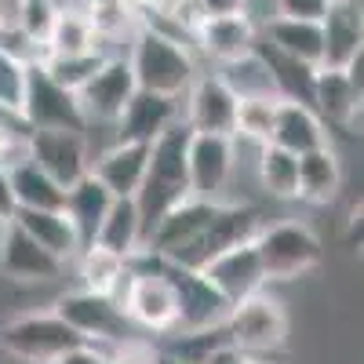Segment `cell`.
I'll return each mask as SVG.
<instances>
[{
  "label": "cell",
  "instance_id": "cell-1",
  "mask_svg": "<svg viewBox=\"0 0 364 364\" xmlns=\"http://www.w3.org/2000/svg\"><path fill=\"white\" fill-rule=\"evenodd\" d=\"M128 66L142 91H157V95H171V99H182V91L200 73L197 55L186 41L142 22L128 37Z\"/></svg>",
  "mask_w": 364,
  "mask_h": 364
},
{
  "label": "cell",
  "instance_id": "cell-2",
  "mask_svg": "<svg viewBox=\"0 0 364 364\" xmlns=\"http://www.w3.org/2000/svg\"><path fill=\"white\" fill-rule=\"evenodd\" d=\"M255 248H259V259L266 269V284L302 281L314 269H321L328 259L321 233L302 219L262 223V230L255 233Z\"/></svg>",
  "mask_w": 364,
  "mask_h": 364
},
{
  "label": "cell",
  "instance_id": "cell-3",
  "mask_svg": "<svg viewBox=\"0 0 364 364\" xmlns=\"http://www.w3.org/2000/svg\"><path fill=\"white\" fill-rule=\"evenodd\" d=\"M223 336L226 343H233L237 350L259 357H273V353H284L288 339H291V317L284 299L269 295L266 288L240 299L230 306L226 321H223Z\"/></svg>",
  "mask_w": 364,
  "mask_h": 364
},
{
  "label": "cell",
  "instance_id": "cell-4",
  "mask_svg": "<svg viewBox=\"0 0 364 364\" xmlns=\"http://www.w3.org/2000/svg\"><path fill=\"white\" fill-rule=\"evenodd\" d=\"M80 343L84 339L51 306L15 314L0 324V353L18 364H51L58 353H66Z\"/></svg>",
  "mask_w": 364,
  "mask_h": 364
},
{
  "label": "cell",
  "instance_id": "cell-5",
  "mask_svg": "<svg viewBox=\"0 0 364 364\" xmlns=\"http://www.w3.org/2000/svg\"><path fill=\"white\" fill-rule=\"evenodd\" d=\"M240 164V142L233 135H211V132H190L186 142V182L190 197L208 200H233L230 186Z\"/></svg>",
  "mask_w": 364,
  "mask_h": 364
},
{
  "label": "cell",
  "instance_id": "cell-6",
  "mask_svg": "<svg viewBox=\"0 0 364 364\" xmlns=\"http://www.w3.org/2000/svg\"><path fill=\"white\" fill-rule=\"evenodd\" d=\"M135 91H139V84H135V73L128 66V55L124 51L106 55L102 66L77 87V106H80L84 124L109 132Z\"/></svg>",
  "mask_w": 364,
  "mask_h": 364
},
{
  "label": "cell",
  "instance_id": "cell-7",
  "mask_svg": "<svg viewBox=\"0 0 364 364\" xmlns=\"http://www.w3.org/2000/svg\"><path fill=\"white\" fill-rule=\"evenodd\" d=\"M120 310H124L135 331L168 336L178 321V295L171 277L164 273V262L157 269H132V281L120 295Z\"/></svg>",
  "mask_w": 364,
  "mask_h": 364
},
{
  "label": "cell",
  "instance_id": "cell-8",
  "mask_svg": "<svg viewBox=\"0 0 364 364\" xmlns=\"http://www.w3.org/2000/svg\"><path fill=\"white\" fill-rule=\"evenodd\" d=\"M51 310L63 317L84 343H120L132 336V321L117 306L109 295L87 291V288H70L51 299Z\"/></svg>",
  "mask_w": 364,
  "mask_h": 364
},
{
  "label": "cell",
  "instance_id": "cell-9",
  "mask_svg": "<svg viewBox=\"0 0 364 364\" xmlns=\"http://www.w3.org/2000/svg\"><path fill=\"white\" fill-rule=\"evenodd\" d=\"M262 211L245 204V200H223L219 211H215V219H211L204 226V233L193 240V245H186L178 255H171L168 262L171 266H186V269H200L211 255H219L233 245H240V240H255V233L262 230Z\"/></svg>",
  "mask_w": 364,
  "mask_h": 364
},
{
  "label": "cell",
  "instance_id": "cell-10",
  "mask_svg": "<svg viewBox=\"0 0 364 364\" xmlns=\"http://www.w3.org/2000/svg\"><path fill=\"white\" fill-rule=\"evenodd\" d=\"M66 277V262L44 252L18 223H0V281L15 288H51Z\"/></svg>",
  "mask_w": 364,
  "mask_h": 364
},
{
  "label": "cell",
  "instance_id": "cell-11",
  "mask_svg": "<svg viewBox=\"0 0 364 364\" xmlns=\"http://www.w3.org/2000/svg\"><path fill=\"white\" fill-rule=\"evenodd\" d=\"M22 124L29 132H48V128H63V132H87L77 95L66 87H58L41 66H29L26 80V102H22Z\"/></svg>",
  "mask_w": 364,
  "mask_h": 364
},
{
  "label": "cell",
  "instance_id": "cell-12",
  "mask_svg": "<svg viewBox=\"0 0 364 364\" xmlns=\"http://www.w3.org/2000/svg\"><path fill=\"white\" fill-rule=\"evenodd\" d=\"M233 117H237V95L219 73H197L178 99V120L190 132L233 135Z\"/></svg>",
  "mask_w": 364,
  "mask_h": 364
},
{
  "label": "cell",
  "instance_id": "cell-13",
  "mask_svg": "<svg viewBox=\"0 0 364 364\" xmlns=\"http://www.w3.org/2000/svg\"><path fill=\"white\" fill-rule=\"evenodd\" d=\"M197 273L230 302V306L240 302V299H248V295H255V291H262V288H269L255 240H240V245L211 255Z\"/></svg>",
  "mask_w": 364,
  "mask_h": 364
},
{
  "label": "cell",
  "instance_id": "cell-14",
  "mask_svg": "<svg viewBox=\"0 0 364 364\" xmlns=\"http://www.w3.org/2000/svg\"><path fill=\"white\" fill-rule=\"evenodd\" d=\"M310 106L331 132H346L360 135V106H364V91L350 80L346 70L339 66H317L314 84H310Z\"/></svg>",
  "mask_w": 364,
  "mask_h": 364
},
{
  "label": "cell",
  "instance_id": "cell-15",
  "mask_svg": "<svg viewBox=\"0 0 364 364\" xmlns=\"http://www.w3.org/2000/svg\"><path fill=\"white\" fill-rule=\"evenodd\" d=\"M164 273L171 277L175 295H178V321L171 331H215V328H223V321L230 314V302L197 269L164 262Z\"/></svg>",
  "mask_w": 364,
  "mask_h": 364
},
{
  "label": "cell",
  "instance_id": "cell-16",
  "mask_svg": "<svg viewBox=\"0 0 364 364\" xmlns=\"http://www.w3.org/2000/svg\"><path fill=\"white\" fill-rule=\"evenodd\" d=\"M29 149H33V161L66 190L91 171V154H95L87 132H63V128L29 132Z\"/></svg>",
  "mask_w": 364,
  "mask_h": 364
},
{
  "label": "cell",
  "instance_id": "cell-17",
  "mask_svg": "<svg viewBox=\"0 0 364 364\" xmlns=\"http://www.w3.org/2000/svg\"><path fill=\"white\" fill-rule=\"evenodd\" d=\"M190 48H197L215 66L233 63V58H240V55H248V51L259 48V22L248 11L197 18L193 29H190Z\"/></svg>",
  "mask_w": 364,
  "mask_h": 364
},
{
  "label": "cell",
  "instance_id": "cell-18",
  "mask_svg": "<svg viewBox=\"0 0 364 364\" xmlns=\"http://www.w3.org/2000/svg\"><path fill=\"white\" fill-rule=\"evenodd\" d=\"M149 168V142L135 139H109L102 149L91 154V175H95L113 197H135Z\"/></svg>",
  "mask_w": 364,
  "mask_h": 364
},
{
  "label": "cell",
  "instance_id": "cell-19",
  "mask_svg": "<svg viewBox=\"0 0 364 364\" xmlns=\"http://www.w3.org/2000/svg\"><path fill=\"white\" fill-rule=\"evenodd\" d=\"M259 44H266L269 51H277L284 58L317 70L324 63V37H321V22L314 18H284L273 15L259 26Z\"/></svg>",
  "mask_w": 364,
  "mask_h": 364
},
{
  "label": "cell",
  "instance_id": "cell-20",
  "mask_svg": "<svg viewBox=\"0 0 364 364\" xmlns=\"http://www.w3.org/2000/svg\"><path fill=\"white\" fill-rule=\"evenodd\" d=\"M178 120V99L157 95V91H135L128 99L124 113L109 128V139H135V142H154L161 132H168Z\"/></svg>",
  "mask_w": 364,
  "mask_h": 364
},
{
  "label": "cell",
  "instance_id": "cell-21",
  "mask_svg": "<svg viewBox=\"0 0 364 364\" xmlns=\"http://www.w3.org/2000/svg\"><path fill=\"white\" fill-rule=\"evenodd\" d=\"M343 182H346V168L336 142L299 154V200L302 204H314V208L336 204L343 197Z\"/></svg>",
  "mask_w": 364,
  "mask_h": 364
},
{
  "label": "cell",
  "instance_id": "cell-22",
  "mask_svg": "<svg viewBox=\"0 0 364 364\" xmlns=\"http://www.w3.org/2000/svg\"><path fill=\"white\" fill-rule=\"evenodd\" d=\"M269 142H277L291 154H306V149L328 146L331 142V128L317 117V109L310 102H299L281 95L277 99V117H273V135Z\"/></svg>",
  "mask_w": 364,
  "mask_h": 364
},
{
  "label": "cell",
  "instance_id": "cell-23",
  "mask_svg": "<svg viewBox=\"0 0 364 364\" xmlns=\"http://www.w3.org/2000/svg\"><path fill=\"white\" fill-rule=\"evenodd\" d=\"M321 37H324V63L321 66H346L364 51V11L346 4V0H331L324 18H321Z\"/></svg>",
  "mask_w": 364,
  "mask_h": 364
},
{
  "label": "cell",
  "instance_id": "cell-24",
  "mask_svg": "<svg viewBox=\"0 0 364 364\" xmlns=\"http://www.w3.org/2000/svg\"><path fill=\"white\" fill-rule=\"evenodd\" d=\"M11 223H18L44 252H51L58 262H66V266H70V262L77 259V252L84 248L77 226L70 223V215H66L63 208H48V211H44V208H37V211L18 208Z\"/></svg>",
  "mask_w": 364,
  "mask_h": 364
},
{
  "label": "cell",
  "instance_id": "cell-25",
  "mask_svg": "<svg viewBox=\"0 0 364 364\" xmlns=\"http://www.w3.org/2000/svg\"><path fill=\"white\" fill-rule=\"evenodd\" d=\"M77 277H80V288L87 291H99V295H109L117 306H120V295H124L128 281H132V266L124 255H117L102 245H84L77 252Z\"/></svg>",
  "mask_w": 364,
  "mask_h": 364
},
{
  "label": "cell",
  "instance_id": "cell-26",
  "mask_svg": "<svg viewBox=\"0 0 364 364\" xmlns=\"http://www.w3.org/2000/svg\"><path fill=\"white\" fill-rule=\"evenodd\" d=\"M255 182L269 200H299V154L277 142L255 146Z\"/></svg>",
  "mask_w": 364,
  "mask_h": 364
},
{
  "label": "cell",
  "instance_id": "cell-27",
  "mask_svg": "<svg viewBox=\"0 0 364 364\" xmlns=\"http://www.w3.org/2000/svg\"><path fill=\"white\" fill-rule=\"evenodd\" d=\"M84 51H109V48L99 41L87 11L58 0V11H55V18L48 26V37H44V55H84Z\"/></svg>",
  "mask_w": 364,
  "mask_h": 364
},
{
  "label": "cell",
  "instance_id": "cell-28",
  "mask_svg": "<svg viewBox=\"0 0 364 364\" xmlns=\"http://www.w3.org/2000/svg\"><path fill=\"white\" fill-rule=\"evenodd\" d=\"M215 73L226 80V87L233 91L237 99H281V84L277 73H273L269 58L255 48L248 55L233 58V63L215 66Z\"/></svg>",
  "mask_w": 364,
  "mask_h": 364
},
{
  "label": "cell",
  "instance_id": "cell-29",
  "mask_svg": "<svg viewBox=\"0 0 364 364\" xmlns=\"http://www.w3.org/2000/svg\"><path fill=\"white\" fill-rule=\"evenodd\" d=\"M95 245L124 255V259H132L142 248V211H139L135 197H113L109 211L95 230Z\"/></svg>",
  "mask_w": 364,
  "mask_h": 364
},
{
  "label": "cell",
  "instance_id": "cell-30",
  "mask_svg": "<svg viewBox=\"0 0 364 364\" xmlns=\"http://www.w3.org/2000/svg\"><path fill=\"white\" fill-rule=\"evenodd\" d=\"M109 204H113V193H109L91 171L66 190V204H63V211L70 215V223L77 226L80 245H91V240H95V230H99L102 215L109 211Z\"/></svg>",
  "mask_w": 364,
  "mask_h": 364
},
{
  "label": "cell",
  "instance_id": "cell-31",
  "mask_svg": "<svg viewBox=\"0 0 364 364\" xmlns=\"http://www.w3.org/2000/svg\"><path fill=\"white\" fill-rule=\"evenodd\" d=\"M11 190H15V204L18 208H63L66 204V186H58V182L37 164V161H26L11 171Z\"/></svg>",
  "mask_w": 364,
  "mask_h": 364
},
{
  "label": "cell",
  "instance_id": "cell-32",
  "mask_svg": "<svg viewBox=\"0 0 364 364\" xmlns=\"http://www.w3.org/2000/svg\"><path fill=\"white\" fill-rule=\"evenodd\" d=\"M273 117H277V99H237V117H233V139L262 146L273 135Z\"/></svg>",
  "mask_w": 364,
  "mask_h": 364
},
{
  "label": "cell",
  "instance_id": "cell-33",
  "mask_svg": "<svg viewBox=\"0 0 364 364\" xmlns=\"http://www.w3.org/2000/svg\"><path fill=\"white\" fill-rule=\"evenodd\" d=\"M106 55H113V51H84V55H44L41 58V70L58 84V87H66V91H73L77 95V87L95 73L99 66H102V58Z\"/></svg>",
  "mask_w": 364,
  "mask_h": 364
},
{
  "label": "cell",
  "instance_id": "cell-34",
  "mask_svg": "<svg viewBox=\"0 0 364 364\" xmlns=\"http://www.w3.org/2000/svg\"><path fill=\"white\" fill-rule=\"evenodd\" d=\"M26 80H29V66L0 51V117H15V120H22Z\"/></svg>",
  "mask_w": 364,
  "mask_h": 364
},
{
  "label": "cell",
  "instance_id": "cell-35",
  "mask_svg": "<svg viewBox=\"0 0 364 364\" xmlns=\"http://www.w3.org/2000/svg\"><path fill=\"white\" fill-rule=\"evenodd\" d=\"M0 51L18 58V63H26V66H37L44 58V41L29 37L18 22L15 26H0Z\"/></svg>",
  "mask_w": 364,
  "mask_h": 364
},
{
  "label": "cell",
  "instance_id": "cell-36",
  "mask_svg": "<svg viewBox=\"0 0 364 364\" xmlns=\"http://www.w3.org/2000/svg\"><path fill=\"white\" fill-rule=\"evenodd\" d=\"M106 357H109V364H157L161 346H154V339L132 331V336H124L120 343H109Z\"/></svg>",
  "mask_w": 364,
  "mask_h": 364
},
{
  "label": "cell",
  "instance_id": "cell-37",
  "mask_svg": "<svg viewBox=\"0 0 364 364\" xmlns=\"http://www.w3.org/2000/svg\"><path fill=\"white\" fill-rule=\"evenodd\" d=\"M55 11H58V0H26V4H22V15H18V26L26 29L29 37L44 41V37H48V26H51V18H55Z\"/></svg>",
  "mask_w": 364,
  "mask_h": 364
},
{
  "label": "cell",
  "instance_id": "cell-38",
  "mask_svg": "<svg viewBox=\"0 0 364 364\" xmlns=\"http://www.w3.org/2000/svg\"><path fill=\"white\" fill-rule=\"evenodd\" d=\"M331 0H269L273 15H284V18H314L321 22L328 11Z\"/></svg>",
  "mask_w": 364,
  "mask_h": 364
},
{
  "label": "cell",
  "instance_id": "cell-39",
  "mask_svg": "<svg viewBox=\"0 0 364 364\" xmlns=\"http://www.w3.org/2000/svg\"><path fill=\"white\" fill-rule=\"evenodd\" d=\"M106 350H109V343H80L66 353H58L51 364H109Z\"/></svg>",
  "mask_w": 364,
  "mask_h": 364
},
{
  "label": "cell",
  "instance_id": "cell-40",
  "mask_svg": "<svg viewBox=\"0 0 364 364\" xmlns=\"http://www.w3.org/2000/svg\"><path fill=\"white\" fill-rule=\"evenodd\" d=\"M197 364H255V357L252 353H245V350H237L233 343H215V346H211Z\"/></svg>",
  "mask_w": 364,
  "mask_h": 364
},
{
  "label": "cell",
  "instance_id": "cell-41",
  "mask_svg": "<svg viewBox=\"0 0 364 364\" xmlns=\"http://www.w3.org/2000/svg\"><path fill=\"white\" fill-rule=\"evenodd\" d=\"M197 18H215V15H233L245 11V0H190Z\"/></svg>",
  "mask_w": 364,
  "mask_h": 364
},
{
  "label": "cell",
  "instance_id": "cell-42",
  "mask_svg": "<svg viewBox=\"0 0 364 364\" xmlns=\"http://www.w3.org/2000/svg\"><path fill=\"white\" fill-rule=\"evenodd\" d=\"M15 190H11V171L8 168H0V223H11L15 219Z\"/></svg>",
  "mask_w": 364,
  "mask_h": 364
},
{
  "label": "cell",
  "instance_id": "cell-43",
  "mask_svg": "<svg viewBox=\"0 0 364 364\" xmlns=\"http://www.w3.org/2000/svg\"><path fill=\"white\" fill-rule=\"evenodd\" d=\"M26 0H0V26H15Z\"/></svg>",
  "mask_w": 364,
  "mask_h": 364
},
{
  "label": "cell",
  "instance_id": "cell-44",
  "mask_svg": "<svg viewBox=\"0 0 364 364\" xmlns=\"http://www.w3.org/2000/svg\"><path fill=\"white\" fill-rule=\"evenodd\" d=\"M157 364H186V360H178L175 353H168V350H161V357H157Z\"/></svg>",
  "mask_w": 364,
  "mask_h": 364
},
{
  "label": "cell",
  "instance_id": "cell-45",
  "mask_svg": "<svg viewBox=\"0 0 364 364\" xmlns=\"http://www.w3.org/2000/svg\"><path fill=\"white\" fill-rule=\"evenodd\" d=\"M11 120H15V117H0V132H4V124H11Z\"/></svg>",
  "mask_w": 364,
  "mask_h": 364
}]
</instances>
